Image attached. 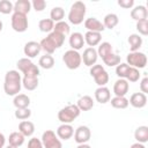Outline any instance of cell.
Masks as SVG:
<instances>
[{"instance_id":"cell-1","label":"cell","mask_w":148,"mask_h":148,"mask_svg":"<svg viewBox=\"0 0 148 148\" xmlns=\"http://www.w3.org/2000/svg\"><path fill=\"white\" fill-rule=\"evenodd\" d=\"M22 88V77L18 71L10 69L5 74L3 90L8 96H16Z\"/></svg>"},{"instance_id":"cell-2","label":"cell","mask_w":148,"mask_h":148,"mask_svg":"<svg viewBox=\"0 0 148 148\" xmlns=\"http://www.w3.org/2000/svg\"><path fill=\"white\" fill-rule=\"evenodd\" d=\"M86 13H87V7H86L84 2H82V1H75L71 6V9H69L68 15H67L69 23H72L74 25L81 24L84 21Z\"/></svg>"},{"instance_id":"cell-3","label":"cell","mask_w":148,"mask_h":148,"mask_svg":"<svg viewBox=\"0 0 148 148\" xmlns=\"http://www.w3.org/2000/svg\"><path fill=\"white\" fill-rule=\"evenodd\" d=\"M80 113L81 111L76 106V104H69L59 110L58 119L59 121H61V124H71L80 116Z\"/></svg>"},{"instance_id":"cell-4","label":"cell","mask_w":148,"mask_h":148,"mask_svg":"<svg viewBox=\"0 0 148 148\" xmlns=\"http://www.w3.org/2000/svg\"><path fill=\"white\" fill-rule=\"evenodd\" d=\"M18 72L23 74V76L32 75V76H39V68L37 65H35L29 58H21L16 62Z\"/></svg>"},{"instance_id":"cell-5","label":"cell","mask_w":148,"mask_h":148,"mask_svg":"<svg viewBox=\"0 0 148 148\" xmlns=\"http://www.w3.org/2000/svg\"><path fill=\"white\" fill-rule=\"evenodd\" d=\"M89 73L94 77L95 83L98 87H105V84L109 82V73L104 69V67L102 65L95 64L94 66L90 67Z\"/></svg>"},{"instance_id":"cell-6","label":"cell","mask_w":148,"mask_h":148,"mask_svg":"<svg viewBox=\"0 0 148 148\" xmlns=\"http://www.w3.org/2000/svg\"><path fill=\"white\" fill-rule=\"evenodd\" d=\"M62 61L68 69H77L82 64L81 54L75 50H67L62 56Z\"/></svg>"},{"instance_id":"cell-7","label":"cell","mask_w":148,"mask_h":148,"mask_svg":"<svg viewBox=\"0 0 148 148\" xmlns=\"http://www.w3.org/2000/svg\"><path fill=\"white\" fill-rule=\"evenodd\" d=\"M126 64L130 67H134L136 69L145 68L147 65V56L143 52L135 51V52H130L126 57Z\"/></svg>"},{"instance_id":"cell-8","label":"cell","mask_w":148,"mask_h":148,"mask_svg":"<svg viewBox=\"0 0 148 148\" xmlns=\"http://www.w3.org/2000/svg\"><path fill=\"white\" fill-rule=\"evenodd\" d=\"M40 141L44 148H62V143L60 139L57 136L56 132H53L52 130H46L42 134Z\"/></svg>"},{"instance_id":"cell-9","label":"cell","mask_w":148,"mask_h":148,"mask_svg":"<svg viewBox=\"0 0 148 148\" xmlns=\"http://www.w3.org/2000/svg\"><path fill=\"white\" fill-rule=\"evenodd\" d=\"M10 23H12L13 30L16 31V32L27 31L28 25H29L27 15H23V14H20V13H13L12 18H10Z\"/></svg>"},{"instance_id":"cell-10","label":"cell","mask_w":148,"mask_h":148,"mask_svg":"<svg viewBox=\"0 0 148 148\" xmlns=\"http://www.w3.org/2000/svg\"><path fill=\"white\" fill-rule=\"evenodd\" d=\"M90 138H91V132L88 126L81 125L74 131V141L77 145L87 143L90 140Z\"/></svg>"},{"instance_id":"cell-11","label":"cell","mask_w":148,"mask_h":148,"mask_svg":"<svg viewBox=\"0 0 148 148\" xmlns=\"http://www.w3.org/2000/svg\"><path fill=\"white\" fill-rule=\"evenodd\" d=\"M81 59L83 61V64L88 67H91L94 66L96 62H97V59H98V54H97V51L95 47H87L84 49L83 53L81 54Z\"/></svg>"},{"instance_id":"cell-12","label":"cell","mask_w":148,"mask_h":148,"mask_svg":"<svg viewBox=\"0 0 148 148\" xmlns=\"http://www.w3.org/2000/svg\"><path fill=\"white\" fill-rule=\"evenodd\" d=\"M84 28L87 29V31H94V32H99V34H102L105 30L103 23L96 17L86 18L84 20Z\"/></svg>"},{"instance_id":"cell-13","label":"cell","mask_w":148,"mask_h":148,"mask_svg":"<svg viewBox=\"0 0 148 148\" xmlns=\"http://www.w3.org/2000/svg\"><path fill=\"white\" fill-rule=\"evenodd\" d=\"M40 51H42V49H40L39 43H37L35 40H30V42L25 43V45L23 47V53H24V56H27L25 58H29V59L37 57Z\"/></svg>"},{"instance_id":"cell-14","label":"cell","mask_w":148,"mask_h":148,"mask_svg":"<svg viewBox=\"0 0 148 148\" xmlns=\"http://www.w3.org/2000/svg\"><path fill=\"white\" fill-rule=\"evenodd\" d=\"M128 104H131L135 109H142L147 104V95L142 92H134L131 95L128 99Z\"/></svg>"},{"instance_id":"cell-15","label":"cell","mask_w":148,"mask_h":148,"mask_svg":"<svg viewBox=\"0 0 148 148\" xmlns=\"http://www.w3.org/2000/svg\"><path fill=\"white\" fill-rule=\"evenodd\" d=\"M130 90V83L125 79H118L113 84V92L116 96L125 97Z\"/></svg>"},{"instance_id":"cell-16","label":"cell","mask_w":148,"mask_h":148,"mask_svg":"<svg viewBox=\"0 0 148 148\" xmlns=\"http://www.w3.org/2000/svg\"><path fill=\"white\" fill-rule=\"evenodd\" d=\"M68 43H69V46H71V50H75V51H79L83 47L84 45V38H83V35L81 32H73L69 35V39H68Z\"/></svg>"},{"instance_id":"cell-17","label":"cell","mask_w":148,"mask_h":148,"mask_svg":"<svg viewBox=\"0 0 148 148\" xmlns=\"http://www.w3.org/2000/svg\"><path fill=\"white\" fill-rule=\"evenodd\" d=\"M56 134L61 140H68L74 135V128L71 124H61L57 128Z\"/></svg>"},{"instance_id":"cell-18","label":"cell","mask_w":148,"mask_h":148,"mask_svg":"<svg viewBox=\"0 0 148 148\" xmlns=\"http://www.w3.org/2000/svg\"><path fill=\"white\" fill-rule=\"evenodd\" d=\"M95 99L101 104H105L111 99V92L108 87H98L95 90Z\"/></svg>"},{"instance_id":"cell-19","label":"cell","mask_w":148,"mask_h":148,"mask_svg":"<svg viewBox=\"0 0 148 148\" xmlns=\"http://www.w3.org/2000/svg\"><path fill=\"white\" fill-rule=\"evenodd\" d=\"M147 16H148V10H147L146 6H143V5L135 6V7H133L132 10H131V17H132L134 21H136V22L147 18Z\"/></svg>"},{"instance_id":"cell-20","label":"cell","mask_w":148,"mask_h":148,"mask_svg":"<svg viewBox=\"0 0 148 148\" xmlns=\"http://www.w3.org/2000/svg\"><path fill=\"white\" fill-rule=\"evenodd\" d=\"M84 38V43H87L89 45V47H94L99 45L101 40H102V35L99 32H94V31H87L83 36Z\"/></svg>"},{"instance_id":"cell-21","label":"cell","mask_w":148,"mask_h":148,"mask_svg":"<svg viewBox=\"0 0 148 148\" xmlns=\"http://www.w3.org/2000/svg\"><path fill=\"white\" fill-rule=\"evenodd\" d=\"M76 106L80 109V111H89L94 108V99L89 95H84L77 99Z\"/></svg>"},{"instance_id":"cell-22","label":"cell","mask_w":148,"mask_h":148,"mask_svg":"<svg viewBox=\"0 0 148 148\" xmlns=\"http://www.w3.org/2000/svg\"><path fill=\"white\" fill-rule=\"evenodd\" d=\"M13 104L16 109H25L29 108L30 105V97L25 94H17L16 96H14L13 99Z\"/></svg>"},{"instance_id":"cell-23","label":"cell","mask_w":148,"mask_h":148,"mask_svg":"<svg viewBox=\"0 0 148 148\" xmlns=\"http://www.w3.org/2000/svg\"><path fill=\"white\" fill-rule=\"evenodd\" d=\"M18 132L22 133L25 138L27 136H31L35 133V125L32 121L30 120H22L18 124Z\"/></svg>"},{"instance_id":"cell-24","label":"cell","mask_w":148,"mask_h":148,"mask_svg":"<svg viewBox=\"0 0 148 148\" xmlns=\"http://www.w3.org/2000/svg\"><path fill=\"white\" fill-rule=\"evenodd\" d=\"M127 42H128L131 52L139 51L140 47L142 46V37H141L139 34H131V35L128 36Z\"/></svg>"},{"instance_id":"cell-25","label":"cell","mask_w":148,"mask_h":148,"mask_svg":"<svg viewBox=\"0 0 148 148\" xmlns=\"http://www.w3.org/2000/svg\"><path fill=\"white\" fill-rule=\"evenodd\" d=\"M31 9V2L29 0H17L14 3V13L27 15Z\"/></svg>"},{"instance_id":"cell-26","label":"cell","mask_w":148,"mask_h":148,"mask_svg":"<svg viewBox=\"0 0 148 148\" xmlns=\"http://www.w3.org/2000/svg\"><path fill=\"white\" fill-rule=\"evenodd\" d=\"M38 76H32V75H27L22 77V87H24L27 90L32 91L38 87Z\"/></svg>"},{"instance_id":"cell-27","label":"cell","mask_w":148,"mask_h":148,"mask_svg":"<svg viewBox=\"0 0 148 148\" xmlns=\"http://www.w3.org/2000/svg\"><path fill=\"white\" fill-rule=\"evenodd\" d=\"M134 139L136 140V142L145 145L148 141V126H139L134 131Z\"/></svg>"},{"instance_id":"cell-28","label":"cell","mask_w":148,"mask_h":148,"mask_svg":"<svg viewBox=\"0 0 148 148\" xmlns=\"http://www.w3.org/2000/svg\"><path fill=\"white\" fill-rule=\"evenodd\" d=\"M24 140H25V136H24L22 133H20L18 131H17V132H12V133L9 134V136H8V142H9V145H10V146H14V147H16V148L21 147V146L24 143Z\"/></svg>"},{"instance_id":"cell-29","label":"cell","mask_w":148,"mask_h":148,"mask_svg":"<svg viewBox=\"0 0 148 148\" xmlns=\"http://www.w3.org/2000/svg\"><path fill=\"white\" fill-rule=\"evenodd\" d=\"M103 25L105 29H113L118 23H119V18H118V15L114 14V13H109L104 16V20H103Z\"/></svg>"},{"instance_id":"cell-30","label":"cell","mask_w":148,"mask_h":148,"mask_svg":"<svg viewBox=\"0 0 148 148\" xmlns=\"http://www.w3.org/2000/svg\"><path fill=\"white\" fill-rule=\"evenodd\" d=\"M39 45H40V49H42L43 51H45L46 54H51V56H52V53H54V51L57 50L56 46H54V44L52 43V40H51L47 36L44 37V38L39 42Z\"/></svg>"},{"instance_id":"cell-31","label":"cell","mask_w":148,"mask_h":148,"mask_svg":"<svg viewBox=\"0 0 148 148\" xmlns=\"http://www.w3.org/2000/svg\"><path fill=\"white\" fill-rule=\"evenodd\" d=\"M38 65L39 67L44 68V69H51L53 66H54V58L51 56V54H44L39 58V61H38Z\"/></svg>"},{"instance_id":"cell-32","label":"cell","mask_w":148,"mask_h":148,"mask_svg":"<svg viewBox=\"0 0 148 148\" xmlns=\"http://www.w3.org/2000/svg\"><path fill=\"white\" fill-rule=\"evenodd\" d=\"M110 103L112 105V108L114 109H126L130 104H128V99L126 97H119V96H114L110 99Z\"/></svg>"},{"instance_id":"cell-33","label":"cell","mask_w":148,"mask_h":148,"mask_svg":"<svg viewBox=\"0 0 148 148\" xmlns=\"http://www.w3.org/2000/svg\"><path fill=\"white\" fill-rule=\"evenodd\" d=\"M38 28L42 32H46V34H50L53 31V28H54V22L51 20V18H43L38 22Z\"/></svg>"},{"instance_id":"cell-34","label":"cell","mask_w":148,"mask_h":148,"mask_svg":"<svg viewBox=\"0 0 148 148\" xmlns=\"http://www.w3.org/2000/svg\"><path fill=\"white\" fill-rule=\"evenodd\" d=\"M65 17V10L62 7H53L50 12V18L53 21V22H60L62 21V18Z\"/></svg>"},{"instance_id":"cell-35","label":"cell","mask_w":148,"mask_h":148,"mask_svg":"<svg viewBox=\"0 0 148 148\" xmlns=\"http://www.w3.org/2000/svg\"><path fill=\"white\" fill-rule=\"evenodd\" d=\"M53 31H56V32H58V34H61L62 36L66 37V36L69 35V32H71V27H69V24H68L67 22L60 21V22L54 23Z\"/></svg>"},{"instance_id":"cell-36","label":"cell","mask_w":148,"mask_h":148,"mask_svg":"<svg viewBox=\"0 0 148 148\" xmlns=\"http://www.w3.org/2000/svg\"><path fill=\"white\" fill-rule=\"evenodd\" d=\"M96 51H97L98 57H101L102 59H103L104 57H106L108 54H110V53L113 52V51H112V45H111L109 42H102V43H99L98 49H97Z\"/></svg>"},{"instance_id":"cell-37","label":"cell","mask_w":148,"mask_h":148,"mask_svg":"<svg viewBox=\"0 0 148 148\" xmlns=\"http://www.w3.org/2000/svg\"><path fill=\"white\" fill-rule=\"evenodd\" d=\"M102 60H103L104 65H106L109 67H116L117 65L120 64V56H118L117 53L112 52V53L108 54L106 57H104Z\"/></svg>"},{"instance_id":"cell-38","label":"cell","mask_w":148,"mask_h":148,"mask_svg":"<svg viewBox=\"0 0 148 148\" xmlns=\"http://www.w3.org/2000/svg\"><path fill=\"white\" fill-rule=\"evenodd\" d=\"M47 37L52 40V43L54 44L56 49H59L64 45V42H65V36H62L61 34H58L56 31H52L47 35Z\"/></svg>"},{"instance_id":"cell-39","label":"cell","mask_w":148,"mask_h":148,"mask_svg":"<svg viewBox=\"0 0 148 148\" xmlns=\"http://www.w3.org/2000/svg\"><path fill=\"white\" fill-rule=\"evenodd\" d=\"M0 13L3 15L14 13V3L9 0H1L0 1Z\"/></svg>"},{"instance_id":"cell-40","label":"cell","mask_w":148,"mask_h":148,"mask_svg":"<svg viewBox=\"0 0 148 148\" xmlns=\"http://www.w3.org/2000/svg\"><path fill=\"white\" fill-rule=\"evenodd\" d=\"M130 71V66L126 62H120L116 66V74L119 79H126V75Z\"/></svg>"},{"instance_id":"cell-41","label":"cell","mask_w":148,"mask_h":148,"mask_svg":"<svg viewBox=\"0 0 148 148\" xmlns=\"http://www.w3.org/2000/svg\"><path fill=\"white\" fill-rule=\"evenodd\" d=\"M14 116L18 120H27L31 116V110L29 108H25V109H16L15 112H14Z\"/></svg>"},{"instance_id":"cell-42","label":"cell","mask_w":148,"mask_h":148,"mask_svg":"<svg viewBox=\"0 0 148 148\" xmlns=\"http://www.w3.org/2000/svg\"><path fill=\"white\" fill-rule=\"evenodd\" d=\"M140 76H141V74H140L139 69H136V68H134V67H130V71H128L127 75H126V79H125V80H126L128 83H130V82H136V81H139Z\"/></svg>"},{"instance_id":"cell-43","label":"cell","mask_w":148,"mask_h":148,"mask_svg":"<svg viewBox=\"0 0 148 148\" xmlns=\"http://www.w3.org/2000/svg\"><path fill=\"white\" fill-rule=\"evenodd\" d=\"M135 27H136V30L139 31L140 35H142V36H147L148 35V20L147 18L138 21Z\"/></svg>"},{"instance_id":"cell-44","label":"cell","mask_w":148,"mask_h":148,"mask_svg":"<svg viewBox=\"0 0 148 148\" xmlns=\"http://www.w3.org/2000/svg\"><path fill=\"white\" fill-rule=\"evenodd\" d=\"M46 7V1L44 0H34L31 2V8H34L36 12H43Z\"/></svg>"},{"instance_id":"cell-45","label":"cell","mask_w":148,"mask_h":148,"mask_svg":"<svg viewBox=\"0 0 148 148\" xmlns=\"http://www.w3.org/2000/svg\"><path fill=\"white\" fill-rule=\"evenodd\" d=\"M28 148H44V147H43V143H42V141L39 139L31 138L28 141Z\"/></svg>"},{"instance_id":"cell-46","label":"cell","mask_w":148,"mask_h":148,"mask_svg":"<svg viewBox=\"0 0 148 148\" xmlns=\"http://www.w3.org/2000/svg\"><path fill=\"white\" fill-rule=\"evenodd\" d=\"M118 6L125 9H131L134 6V0H118Z\"/></svg>"},{"instance_id":"cell-47","label":"cell","mask_w":148,"mask_h":148,"mask_svg":"<svg viewBox=\"0 0 148 148\" xmlns=\"http://www.w3.org/2000/svg\"><path fill=\"white\" fill-rule=\"evenodd\" d=\"M140 90L142 94H147L148 92V77L145 76L141 81H140Z\"/></svg>"},{"instance_id":"cell-48","label":"cell","mask_w":148,"mask_h":148,"mask_svg":"<svg viewBox=\"0 0 148 148\" xmlns=\"http://www.w3.org/2000/svg\"><path fill=\"white\" fill-rule=\"evenodd\" d=\"M5 142H6V138L2 133H0V148H5Z\"/></svg>"},{"instance_id":"cell-49","label":"cell","mask_w":148,"mask_h":148,"mask_svg":"<svg viewBox=\"0 0 148 148\" xmlns=\"http://www.w3.org/2000/svg\"><path fill=\"white\" fill-rule=\"evenodd\" d=\"M131 148H146V146L143 143H139V142H135L131 146Z\"/></svg>"},{"instance_id":"cell-50","label":"cell","mask_w":148,"mask_h":148,"mask_svg":"<svg viewBox=\"0 0 148 148\" xmlns=\"http://www.w3.org/2000/svg\"><path fill=\"white\" fill-rule=\"evenodd\" d=\"M76 148H91V147L88 143H81V145H77Z\"/></svg>"},{"instance_id":"cell-51","label":"cell","mask_w":148,"mask_h":148,"mask_svg":"<svg viewBox=\"0 0 148 148\" xmlns=\"http://www.w3.org/2000/svg\"><path fill=\"white\" fill-rule=\"evenodd\" d=\"M2 28H3V23H2V21L0 20V32L2 31Z\"/></svg>"},{"instance_id":"cell-52","label":"cell","mask_w":148,"mask_h":148,"mask_svg":"<svg viewBox=\"0 0 148 148\" xmlns=\"http://www.w3.org/2000/svg\"><path fill=\"white\" fill-rule=\"evenodd\" d=\"M5 148H16V147H14V146H10V145H8L7 147H5Z\"/></svg>"}]
</instances>
